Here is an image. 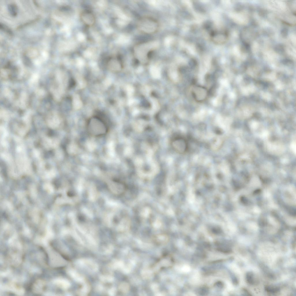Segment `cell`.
Here are the masks:
<instances>
[{"label":"cell","mask_w":296,"mask_h":296,"mask_svg":"<svg viewBox=\"0 0 296 296\" xmlns=\"http://www.w3.org/2000/svg\"><path fill=\"white\" fill-rule=\"evenodd\" d=\"M156 46L153 41L138 43L134 45L133 52L135 58L143 64L147 63L150 55L154 50Z\"/></svg>","instance_id":"1"},{"label":"cell","mask_w":296,"mask_h":296,"mask_svg":"<svg viewBox=\"0 0 296 296\" xmlns=\"http://www.w3.org/2000/svg\"><path fill=\"white\" fill-rule=\"evenodd\" d=\"M86 129L88 133L92 136L100 137L107 133L108 128L105 122L97 116L90 118L87 121Z\"/></svg>","instance_id":"2"},{"label":"cell","mask_w":296,"mask_h":296,"mask_svg":"<svg viewBox=\"0 0 296 296\" xmlns=\"http://www.w3.org/2000/svg\"><path fill=\"white\" fill-rule=\"evenodd\" d=\"M136 27L141 33L147 34H152L158 32L159 24L155 18L148 16L141 17L138 20Z\"/></svg>","instance_id":"3"},{"label":"cell","mask_w":296,"mask_h":296,"mask_svg":"<svg viewBox=\"0 0 296 296\" xmlns=\"http://www.w3.org/2000/svg\"><path fill=\"white\" fill-rule=\"evenodd\" d=\"M210 37L214 43L221 44L224 43L227 38V34L224 29H215L211 32Z\"/></svg>","instance_id":"4"},{"label":"cell","mask_w":296,"mask_h":296,"mask_svg":"<svg viewBox=\"0 0 296 296\" xmlns=\"http://www.w3.org/2000/svg\"><path fill=\"white\" fill-rule=\"evenodd\" d=\"M192 94L193 97L196 101L198 102L202 101L206 98L208 91L205 87L197 86L193 89Z\"/></svg>","instance_id":"5"},{"label":"cell","mask_w":296,"mask_h":296,"mask_svg":"<svg viewBox=\"0 0 296 296\" xmlns=\"http://www.w3.org/2000/svg\"><path fill=\"white\" fill-rule=\"evenodd\" d=\"M174 149L177 152L181 153L185 152L186 149V143L185 140L180 138H174L171 142Z\"/></svg>","instance_id":"6"},{"label":"cell","mask_w":296,"mask_h":296,"mask_svg":"<svg viewBox=\"0 0 296 296\" xmlns=\"http://www.w3.org/2000/svg\"><path fill=\"white\" fill-rule=\"evenodd\" d=\"M80 18L82 22L88 26H92L95 22V19L94 14L89 10L83 11L80 14Z\"/></svg>","instance_id":"7"},{"label":"cell","mask_w":296,"mask_h":296,"mask_svg":"<svg viewBox=\"0 0 296 296\" xmlns=\"http://www.w3.org/2000/svg\"><path fill=\"white\" fill-rule=\"evenodd\" d=\"M107 66L110 70L114 72L120 71L122 67L121 61L118 57L109 58L107 62Z\"/></svg>","instance_id":"8"},{"label":"cell","mask_w":296,"mask_h":296,"mask_svg":"<svg viewBox=\"0 0 296 296\" xmlns=\"http://www.w3.org/2000/svg\"><path fill=\"white\" fill-rule=\"evenodd\" d=\"M8 10L10 14L12 16H16L17 13V8L14 4H9L8 7Z\"/></svg>","instance_id":"9"},{"label":"cell","mask_w":296,"mask_h":296,"mask_svg":"<svg viewBox=\"0 0 296 296\" xmlns=\"http://www.w3.org/2000/svg\"><path fill=\"white\" fill-rule=\"evenodd\" d=\"M150 73L152 77L155 78H159L160 76V72L159 70L156 68L152 69Z\"/></svg>","instance_id":"10"},{"label":"cell","mask_w":296,"mask_h":296,"mask_svg":"<svg viewBox=\"0 0 296 296\" xmlns=\"http://www.w3.org/2000/svg\"><path fill=\"white\" fill-rule=\"evenodd\" d=\"M266 291L271 293H275L278 292L280 289L278 287L268 286L266 287Z\"/></svg>","instance_id":"11"},{"label":"cell","mask_w":296,"mask_h":296,"mask_svg":"<svg viewBox=\"0 0 296 296\" xmlns=\"http://www.w3.org/2000/svg\"><path fill=\"white\" fill-rule=\"evenodd\" d=\"M246 279L247 282L250 284H253L254 283V279L253 273L250 272L247 273L246 275Z\"/></svg>","instance_id":"12"},{"label":"cell","mask_w":296,"mask_h":296,"mask_svg":"<svg viewBox=\"0 0 296 296\" xmlns=\"http://www.w3.org/2000/svg\"><path fill=\"white\" fill-rule=\"evenodd\" d=\"M0 27L1 29H2L3 31L5 32L10 34H12V32L11 30L8 27L5 25L0 24Z\"/></svg>","instance_id":"13"}]
</instances>
